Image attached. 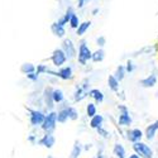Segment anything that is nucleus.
Wrapping results in <instances>:
<instances>
[{
  "label": "nucleus",
  "mask_w": 158,
  "mask_h": 158,
  "mask_svg": "<svg viewBox=\"0 0 158 158\" xmlns=\"http://www.w3.org/2000/svg\"><path fill=\"white\" fill-rule=\"evenodd\" d=\"M56 123H57V114L52 111L44 116V120L42 123V129L46 133H49V131H52L56 128Z\"/></svg>",
  "instance_id": "nucleus-1"
},
{
  "label": "nucleus",
  "mask_w": 158,
  "mask_h": 158,
  "mask_svg": "<svg viewBox=\"0 0 158 158\" xmlns=\"http://www.w3.org/2000/svg\"><path fill=\"white\" fill-rule=\"evenodd\" d=\"M133 149L137 152L138 156L143 157V158H152L153 157V152L152 149L147 146V144H144L142 142H135L134 146H133Z\"/></svg>",
  "instance_id": "nucleus-2"
},
{
  "label": "nucleus",
  "mask_w": 158,
  "mask_h": 158,
  "mask_svg": "<svg viewBox=\"0 0 158 158\" xmlns=\"http://www.w3.org/2000/svg\"><path fill=\"white\" fill-rule=\"evenodd\" d=\"M91 55L93 53H91V51L86 46V43L82 42L81 46H80V51H78V62H80L81 64H85L86 61H89L91 58Z\"/></svg>",
  "instance_id": "nucleus-3"
},
{
  "label": "nucleus",
  "mask_w": 158,
  "mask_h": 158,
  "mask_svg": "<svg viewBox=\"0 0 158 158\" xmlns=\"http://www.w3.org/2000/svg\"><path fill=\"white\" fill-rule=\"evenodd\" d=\"M51 60H52V62H53V64H55V66L60 67V66H62V64L66 62L67 57H66L64 52H63L62 49H56V51L53 52V55H52Z\"/></svg>",
  "instance_id": "nucleus-4"
},
{
  "label": "nucleus",
  "mask_w": 158,
  "mask_h": 158,
  "mask_svg": "<svg viewBox=\"0 0 158 158\" xmlns=\"http://www.w3.org/2000/svg\"><path fill=\"white\" fill-rule=\"evenodd\" d=\"M29 113H31V124L33 127L42 125L46 115L42 111H38V110H29Z\"/></svg>",
  "instance_id": "nucleus-5"
},
{
  "label": "nucleus",
  "mask_w": 158,
  "mask_h": 158,
  "mask_svg": "<svg viewBox=\"0 0 158 158\" xmlns=\"http://www.w3.org/2000/svg\"><path fill=\"white\" fill-rule=\"evenodd\" d=\"M62 51L64 52L66 57H69V58H72L76 55V49H75V47H73V44H72V42L70 41V39H64V41H63Z\"/></svg>",
  "instance_id": "nucleus-6"
},
{
  "label": "nucleus",
  "mask_w": 158,
  "mask_h": 158,
  "mask_svg": "<svg viewBox=\"0 0 158 158\" xmlns=\"http://www.w3.org/2000/svg\"><path fill=\"white\" fill-rule=\"evenodd\" d=\"M119 109H120V111H122V114H120V116H119V124L120 125H130V123H131V118H130V115H129V111H128V109L125 108V106H119Z\"/></svg>",
  "instance_id": "nucleus-7"
},
{
  "label": "nucleus",
  "mask_w": 158,
  "mask_h": 158,
  "mask_svg": "<svg viewBox=\"0 0 158 158\" xmlns=\"http://www.w3.org/2000/svg\"><path fill=\"white\" fill-rule=\"evenodd\" d=\"M39 144H41V146H44L46 148H52L55 146V137L49 133H47L46 135H43V138L41 140H39Z\"/></svg>",
  "instance_id": "nucleus-8"
},
{
  "label": "nucleus",
  "mask_w": 158,
  "mask_h": 158,
  "mask_svg": "<svg viewBox=\"0 0 158 158\" xmlns=\"http://www.w3.org/2000/svg\"><path fill=\"white\" fill-rule=\"evenodd\" d=\"M128 139H129L130 142H133V143L139 142V140L142 139V131H140L139 129L129 130V131H128Z\"/></svg>",
  "instance_id": "nucleus-9"
},
{
  "label": "nucleus",
  "mask_w": 158,
  "mask_h": 158,
  "mask_svg": "<svg viewBox=\"0 0 158 158\" xmlns=\"http://www.w3.org/2000/svg\"><path fill=\"white\" fill-rule=\"evenodd\" d=\"M157 130H158V120L154 122L153 124H151V125L147 128V130H146V137H147L148 140H152V139L154 138Z\"/></svg>",
  "instance_id": "nucleus-10"
},
{
  "label": "nucleus",
  "mask_w": 158,
  "mask_h": 158,
  "mask_svg": "<svg viewBox=\"0 0 158 158\" xmlns=\"http://www.w3.org/2000/svg\"><path fill=\"white\" fill-rule=\"evenodd\" d=\"M57 76L62 80H70L72 77V69L71 67H63L57 72Z\"/></svg>",
  "instance_id": "nucleus-11"
},
{
  "label": "nucleus",
  "mask_w": 158,
  "mask_h": 158,
  "mask_svg": "<svg viewBox=\"0 0 158 158\" xmlns=\"http://www.w3.org/2000/svg\"><path fill=\"white\" fill-rule=\"evenodd\" d=\"M156 82H157L156 75H151V76H148L147 78H143V80L140 81V85H142L143 87H153V86L156 85Z\"/></svg>",
  "instance_id": "nucleus-12"
},
{
  "label": "nucleus",
  "mask_w": 158,
  "mask_h": 158,
  "mask_svg": "<svg viewBox=\"0 0 158 158\" xmlns=\"http://www.w3.org/2000/svg\"><path fill=\"white\" fill-rule=\"evenodd\" d=\"M72 14H73V9H72V8H69L67 11H66V14H64L61 19H58V22H56V23H57L58 25H62V27H63L64 24L69 23V20H70V18L72 17Z\"/></svg>",
  "instance_id": "nucleus-13"
},
{
  "label": "nucleus",
  "mask_w": 158,
  "mask_h": 158,
  "mask_svg": "<svg viewBox=\"0 0 158 158\" xmlns=\"http://www.w3.org/2000/svg\"><path fill=\"white\" fill-rule=\"evenodd\" d=\"M44 101H46V105H47V106H48L49 109L53 108V99H52V90H51L49 87L44 90Z\"/></svg>",
  "instance_id": "nucleus-14"
},
{
  "label": "nucleus",
  "mask_w": 158,
  "mask_h": 158,
  "mask_svg": "<svg viewBox=\"0 0 158 158\" xmlns=\"http://www.w3.org/2000/svg\"><path fill=\"white\" fill-rule=\"evenodd\" d=\"M51 29H52V32H53V34L57 35V37H63L64 33H66V32H64V28L62 27V25H58L57 23H53V24H52Z\"/></svg>",
  "instance_id": "nucleus-15"
},
{
  "label": "nucleus",
  "mask_w": 158,
  "mask_h": 158,
  "mask_svg": "<svg viewBox=\"0 0 158 158\" xmlns=\"http://www.w3.org/2000/svg\"><path fill=\"white\" fill-rule=\"evenodd\" d=\"M102 120H104V118H102L101 115H94V116H93V119H91V122H90L91 128H95V129H98L99 127H101Z\"/></svg>",
  "instance_id": "nucleus-16"
},
{
  "label": "nucleus",
  "mask_w": 158,
  "mask_h": 158,
  "mask_svg": "<svg viewBox=\"0 0 158 158\" xmlns=\"http://www.w3.org/2000/svg\"><path fill=\"white\" fill-rule=\"evenodd\" d=\"M63 93L61 90H58V89H56V90H53L52 91V99H53V102H62L63 101Z\"/></svg>",
  "instance_id": "nucleus-17"
},
{
  "label": "nucleus",
  "mask_w": 158,
  "mask_h": 158,
  "mask_svg": "<svg viewBox=\"0 0 158 158\" xmlns=\"http://www.w3.org/2000/svg\"><path fill=\"white\" fill-rule=\"evenodd\" d=\"M67 119H69L67 108H64V109L60 110V111H58V114H57V122H58V123H64Z\"/></svg>",
  "instance_id": "nucleus-18"
},
{
  "label": "nucleus",
  "mask_w": 158,
  "mask_h": 158,
  "mask_svg": "<svg viewBox=\"0 0 158 158\" xmlns=\"http://www.w3.org/2000/svg\"><path fill=\"white\" fill-rule=\"evenodd\" d=\"M87 95L91 96V98H94L98 102H101V101L104 100V95H102V93H101V91H99V90H96V89H95V90H91Z\"/></svg>",
  "instance_id": "nucleus-19"
},
{
  "label": "nucleus",
  "mask_w": 158,
  "mask_h": 158,
  "mask_svg": "<svg viewBox=\"0 0 158 158\" xmlns=\"http://www.w3.org/2000/svg\"><path fill=\"white\" fill-rule=\"evenodd\" d=\"M108 84H109V86H110V89L113 91H118V90H119V81H118L114 76H109Z\"/></svg>",
  "instance_id": "nucleus-20"
},
{
  "label": "nucleus",
  "mask_w": 158,
  "mask_h": 158,
  "mask_svg": "<svg viewBox=\"0 0 158 158\" xmlns=\"http://www.w3.org/2000/svg\"><path fill=\"white\" fill-rule=\"evenodd\" d=\"M114 153L118 158H125V151L123 148L122 144H115L114 147Z\"/></svg>",
  "instance_id": "nucleus-21"
},
{
  "label": "nucleus",
  "mask_w": 158,
  "mask_h": 158,
  "mask_svg": "<svg viewBox=\"0 0 158 158\" xmlns=\"http://www.w3.org/2000/svg\"><path fill=\"white\" fill-rule=\"evenodd\" d=\"M104 56H105L104 51L102 49H99V51L94 52V53L91 55V60H93L94 62H101L104 60Z\"/></svg>",
  "instance_id": "nucleus-22"
},
{
  "label": "nucleus",
  "mask_w": 158,
  "mask_h": 158,
  "mask_svg": "<svg viewBox=\"0 0 158 158\" xmlns=\"http://www.w3.org/2000/svg\"><path fill=\"white\" fill-rule=\"evenodd\" d=\"M20 71L23 72V73H31V72H34L35 71V67L32 64V63H24V64H22V67H20Z\"/></svg>",
  "instance_id": "nucleus-23"
},
{
  "label": "nucleus",
  "mask_w": 158,
  "mask_h": 158,
  "mask_svg": "<svg viewBox=\"0 0 158 158\" xmlns=\"http://www.w3.org/2000/svg\"><path fill=\"white\" fill-rule=\"evenodd\" d=\"M90 22H84L82 24H78V27H77V34L78 35H82L87 29H89V27H90Z\"/></svg>",
  "instance_id": "nucleus-24"
},
{
  "label": "nucleus",
  "mask_w": 158,
  "mask_h": 158,
  "mask_svg": "<svg viewBox=\"0 0 158 158\" xmlns=\"http://www.w3.org/2000/svg\"><path fill=\"white\" fill-rule=\"evenodd\" d=\"M80 153H81V146H80V143L78 142H76L75 146H73V149L71 152V157L70 158H78Z\"/></svg>",
  "instance_id": "nucleus-25"
},
{
  "label": "nucleus",
  "mask_w": 158,
  "mask_h": 158,
  "mask_svg": "<svg viewBox=\"0 0 158 158\" xmlns=\"http://www.w3.org/2000/svg\"><path fill=\"white\" fill-rule=\"evenodd\" d=\"M124 75H125V69L123 67V66H119V67L116 69V72H115V78L118 81H122L123 78H124Z\"/></svg>",
  "instance_id": "nucleus-26"
},
{
  "label": "nucleus",
  "mask_w": 158,
  "mask_h": 158,
  "mask_svg": "<svg viewBox=\"0 0 158 158\" xmlns=\"http://www.w3.org/2000/svg\"><path fill=\"white\" fill-rule=\"evenodd\" d=\"M86 111H87V115L90 118H93L94 115H96V106H95V104H89L87 108H86Z\"/></svg>",
  "instance_id": "nucleus-27"
},
{
  "label": "nucleus",
  "mask_w": 158,
  "mask_h": 158,
  "mask_svg": "<svg viewBox=\"0 0 158 158\" xmlns=\"http://www.w3.org/2000/svg\"><path fill=\"white\" fill-rule=\"evenodd\" d=\"M85 96H86V94L84 93V89L78 87V89L76 90V94H75V100H76V101H80V100H82Z\"/></svg>",
  "instance_id": "nucleus-28"
},
{
  "label": "nucleus",
  "mask_w": 158,
  "mask_h": 158,
  "mask_svg": "<svg viewBox=\"0 0 158 158\" xmlns=\"http://www.w3.org/2000/svg\"><path fill=\"white\" fill-rule=\"evenodd\" d=\"M69 23H70V25H71V28H77V27H78V18H77V15L72 14V17L70 18Z\"/></svg>",
  "instance_id": "nucleus-29"
},
{
  "label": "nucleus",
  "mask_w": 158,
  "mask_h": 158,
  "mask_svg": "<svg viewBox=\"0 0 158 158\" xmlns=\"http://www.w3.org/2000/svg\"><path fill=\"white\" fill-rule=\"evenodd\" d=\"M67 113H69V118L71 120H76L77 119V111L73 108H67Z\"/></svg>",
  "instance_id": "nucleus-30"
},
{
  "label": "nucleus",
  "mask_w": 158,
  "mask_h": 158,
  "mask_svg": "<svg viewBox=\"0 0 158 158\" xmlns=\"http://www.w3.org/2000/svg\"><path fill=\"white\" fill-rule=\"evenodd\" d=\"M38 73L37 72H31V73H27V77L29 78V80H32V81H37L38 80Z\"/></svg>",
  "instance_id": "nucleus-31"
},
{
  "label": "nucleus",
  "mask_w": 158,
  "mask_h": 158,
  "mask_svg": "<svg viewBox=\"0 0 158 158\" xmlns=\"http://www.w3.org/2000/svg\"><path fill=\"white\" fill-rule=\"evenodd\" d=\"M98 133H99V134H101L104 138H109V133H108V131L105 130V129H102L101 127H99V128H98Z\"/></svg>",
  "instance_id": "nucleus-32"
},
{
  "label": "nucleus",
  "mask_w": 158,
  "mask_h": 158,
  "mask_svg": "<svg viewBox=\"0 0 158 158\" xmlns=\"http://www.w3.org/2000/svg\"><path fill=\"white\" fill-rule=\"evenodd\" d=\"M35 71H37V73H38V75H41V73H43V72H46V71H47V67H46L44 64H39Z\"/></svg>",
  "instance_id": "nucleus-33"
},
{
  "label": "nucleus",
  "mask_w": 158,
  "mask_h": 158,
  "mask_svg": "<svg viewBox=\"0 0 158 158\" xmlns=\"http://www.w3.org/2000/svg\"><path fill=\"white\" fill-rule=\"evenodd\" d=\"M125 70H127L128 72H131V71L134 70V66H133V63H131L130 61H129V62L127 63V69H125Z\"/></svg>",
  "instance_id": "nucleus-34"
},
{
  "label": "nucleus",
  "mask_w": 158,
  "mask_h": 158,
  "mask_svg": "<svg viewBox=\"0 0 158 158\" xmlns=\"http://www.w3.org/2000/svg\"><path fill=\"white\" fill-rule=\"evenodd\" d=\"M98 44H99L100 47H102V46L105 44V38H104V37H99V38H98Z\"/></svg>",
  "instance_id": "nucleus-35"
},
{
  "label": "nucleus",
  "mask_w": 158,
  "mask_h": 158,
  "mask_svg": "<svg viewBox=\"0 0 158 158\" xmlns=\"http://www.w3.org/2000/svg\"><path fill=\"white\" fill-rule=\"evenodd\" d=\"M87 2H89V0H77V3H78L77 5H78V8H82Z\"/></svg>",
  "instance_id": "nucleus-36"
},
{
  "label": "nucleus",
  "mask_w": 158,
  "mask_h": 158,
  "mask_svg": "<svg viewBox=\"0 0 158 158\" xmlns=\"http://www.w3.org/2000/svg\"><path fill=\"white\" fill-rule=\"evenodd\" d=\"M129 158H139V156L138 154H133V156H130Z\"/></svg>",
  "instance_id": "nucleus-37"
},
{
  "label": "nucleus",
  "mask_w": 158,
  "mask_h": 158,
  "mask_svg": "<svg viewBox=\"0 0 158 158\" xmlns=\"http://www.w3.org/2000/svg\"><path fill=\"white\" fill-rule=\"evenodd\" d=\"M98 11H99V9H94V10H93V14L95 15V14H96V13H98Z\"/></svg>",
  "instance_id": "nucleus-38"
},
{
  "label": "nucleus",
  "mask_w": 158,
  "mask_h": 158,
  "mask_svg": "<svg viewBox=\"0 0 158 158\" xmlns=\"http://www.w3.org/2000/svg\"><path fill=\"white\" fill-rule=\"evenodd\" d=\"M29 140H31V142H34V137H33V135H32V137H29Z\"/></svg>",
  "instance_id": "nucleus-39"
},
{
  "label": "nucleus",
  "mask_w": 158,
  "mask_h": 158,
  "mask_svg": "<svg viewBox=\"0 0 158 158\" xmlns=\"http://www.w3.org/2000/svg\"><path fill=\"white\" fill-rule=\"evenodd\" d=\"M98 158H99V157H98Z\"/></svg>",
  "instance_id": "nucleus-40"
}]
</instances>
